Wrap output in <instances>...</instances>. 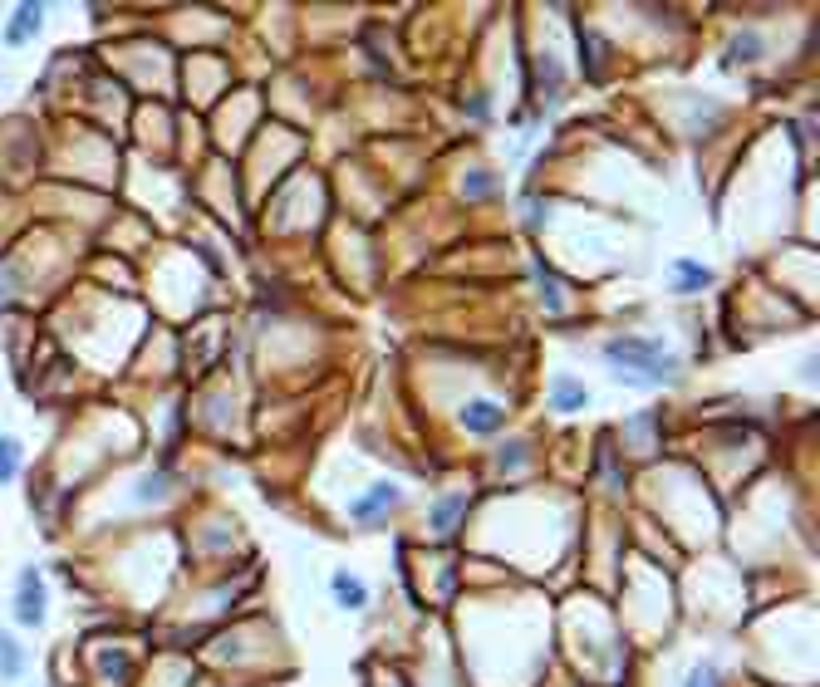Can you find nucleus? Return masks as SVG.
Instances as JSON below:
<instances>
[{
  "label": "nucleus",
  "mask_w": 820,
  "mask_h": 687,
  "mask_svg": "<svg viewBox=\"0 0 820 687\" xmlns=\"http://www.w3.org/2000/svg\"><path fill=\"white\" fill-rule=\"evenodd\" d=\"M502 422H506V412L496 408L492 398H467L462 402V427L472 432V437H492Z\"/></svg>",
  "instance_id": "39448f33"
},
{
  "label": "nucleus",
  "mask_w": 820,
  "mask_h": 687,
  "mask_svg": "<svg viewBox=\"0 0 820 687\" xmlns=\"http://www.w3.org/2000/svg\"><path fill=\"white\" fill-rule=\"evenodd\" d=\"M757 55H761L757 35H737V39H732V49L722 55V69H737V64H747V59H757Z\"/></svg>",
  "instance_id": "f8f14e48"
},
{
  "label": "nucleus",
  "mask_w": 820,
  "mask_h": 687,
  "mask_svg": "<svg viewBox=\"0 0 820 687\" xmlns=\"http://www.w3.org/2000/svg\"><path fill=\"white\" fill-rule=\"evenodd\" d=\"M584 402H590V393H584L580 378H570V373H565V378L551 383V408L555 412H580Z\"/></svg>",
  "instance_id": "6e6552de"
},
{
  "label": "nucleus",
  "mask_w": 820,
  "mask_h": 687,
  "mask_svg": "<svg viewBox=\"0 0 820 687\" xmlns=\"http://www.w3.org/2000/svg\"><path fill=\"white\" fill-rule=\"evenodd\" d=\"M329 589H335V604L349 608V614L369 608V584L359 575H349V569H335V575H329Z\"/></svg>",
  "instance_id": "0eeeda50"
},
{
  "label": "nucleus",
  "mask_w": 820,
  "mask_h": 687,
  "mask_svg": "<svg viewBox=\"0 0 820 687\" xmlns=\"http://www.w3.org/2000/svg\"><path fill=\"white\" fill-rule=\"evenodd\" d=\"M398 496H403V491H398L394 481H374L369 496H359L354 506H349V516H354V526H384V510L398 506Z\"/></svg>",
  "instance_id": "7ed1b4c3"
},
{
  "label": "nucleus",
  "mask_w": 820,
  "mask_h": 687,
  "mask_svg": "<svg viewBox=\"0 0 820 687\" xmlns=\"http://www.w3.org/2000/svg\"><path fill=\"white\" fill-rule=\"evenodd\" d=\"M0 677H5V683H21L25 677V648L15 643V634H5V628H0Z\"/></svg>",
  "instance_id": "1a4fd4ad"
},
{
  "label": "nucleus",
  "mask_w": 820,
  "mask_h": 687,
  "mask_svg": "<svg viewBox=\"0 0 820 687\" xmlns=\"http://www.w3.org/2000/svg\"><path fill=\"white\" fill-rule=\"evenodd\" d=\"M15 471H21V442L0 437V486H5V481H15Z\"/></svg>",
  "instance_id": "4468645a"
},
{
  "label": "nucleus",
  "mask_w": 820,
  "mask_h": 687,
  "mask_svg": "<svg viewBox=\"0 0 820 687\" xmlns=\"http://www.w3.org/2000/svg\"><path fill=\"white\" fill-rule=\"evenodd\" d=\"M172 491V477L168 471H153L148 481H138V486H133V501H162Z\"/></svg>",
  "instance_id": "ddd939ff"
},
{
  "label": "nucleus",
  "mask_w": 820,
  "mask_h": 687,
  "mask_svg": "<svg viewBox=\"0 0 820 687\" xmlns=\"http://www.w3.org/2000/svg\"><path fill=\"white\" fill-rule=\"evenodd\" d=\"M94 663H99L104 673L113 677V683H119V677H129V673H133V658L123 653V648H99V653H94Z\"/></svg>",
  "instance_id": "9b49d317"
},
{
  "label": "nucleus",
  "mask_w": 820,
  "mask_h": 687,
  "mask_svg": "<svg viewBox=\"0 0 820 687\" xmlns=\"http://www.w3.org/2000/svg\"><path fill=\"white\" fill-rule=\"evenodd\" d=\"M712 285V270L702 261H673L668 265V290L673 294H702Z\"/></svg>",
  "instance_id": "423d86ee"
},
{
  "label": "nucleus",
  "mask_w": 820,
  "mask_h": 687,
  "mask_svg": "<svg viewBox=\"0 0 820 687\" xmlns=\"http://www.w3.org/2000/svg\"><path fill=\"white\" fill-rule=\"evenodd\" d=\"M11 614L21 628H40L45 624V575L40 565H21L15 575V594H11Z\"/></svg>",
  "instance_id": "f03ea898"
},
{
  "label": "nucleus",
  "mask_w": 820,
  "mask_h": 687,
  "mask_svg": "<svg viewBox=\"0 0 820 687\" xmlns=\"http://www.w3.org/2000/svg\"><path fill=\"white\" fill-rule=\"evenodd\" d=\"M40 25H45V5H40V0H25V5H15L11 20H5V45H11V49L31 45V39L40 35Z\"/></svg>",
  "instance_id": "20e7f679"
},
{
  "label": "nucleus",
  "mask_w": 820,
  "mask_h": 687,
  "mask_svg": "<svg viewBox=\"0 0 820 687\" xmlns=\"http://www.w3.org/2000/svg\"><path fill=\"white\" fill-rule=\"evenodd\" d=\"M482 192H496V177L492 172H472V177H467V196H482Z\"/></svg>",
  "instance_id": "dca6fc26"
},
{
  "label": "nucleus",
  "mask_w": 820,
  "mask_h": 687,
  "mask_svg": "<svg viewBox=\"0 0 820 687\" xmlns=\"http://www.w3.org/2000/svg\"><path fill=\"white\" fill-rule=\"evenodd\" d=\"M683 687H722V673H718V667L702 663V667H692L688 683H683Z\"/></svg>",
  "instance_id": "2eb2a0df"
},
{
  "label": "nucleus",
  "mask_w": 820,
  "mask_h": 687,
  "mask_svg": "<svg viewBox=\"0 0 820 687\" xmlns=\"http://www.w3.org/2000/svg\"><path fill=\"white\" fill-rule=\"evenodd\" d=\"M462 510H467V496L462 491H453V496H443L433 506V530H457V520H462Z\"/></svg>",
  "instance_id": "9d476101"
},
{
  "label": "nucleus",
  "mask_w": 820,
  "mask_h": 687,
  "mask_svg": "<svg viewBox=\"0 0 820 687\" xmlns=\"http://www.w3.org/2000/svg\"><path fill=\"white\" fill-rule=\"evenodd\" d=\"M604 363L629 388H663V383H673L683 373V359L663 349V339H653V334H614V339H604Z\"/></svg>",
  "instance_id": "f257e3e1"
}]
</instances>
